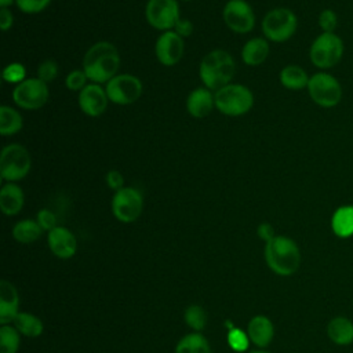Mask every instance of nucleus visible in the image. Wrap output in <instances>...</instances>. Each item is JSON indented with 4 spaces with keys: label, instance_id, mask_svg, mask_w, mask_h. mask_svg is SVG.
<instances>
[{
    "label": "nucleus",
    "instance_id": "obj_1",
    "mask_svg": "<svg viewBox=\"0 0 353 353\" xmlns=\"http://www.w3.org/2000/svg\"><path fill=\"white\" fill-rule=\"evenodd\" d=\"M120 54L110 41L92 44L83 57V70L91 83L102 84L114 77L120 69Z\"/></svg>",
    "mask_w": 353,
    "mask_h": 353
},
{
    "label": "nucleus",
    "instance_id": "obj_2",
    "mask_svg": "<svg viewBox=\"0 0 353 353\" xmlns=\"http://www.w3.org/2000/svg\"><path fill=\"white\" fill-rule=\"evenodd\" d=\"M236 72V62L226 50H212L199 65V77L204 87L216 91L229 84Z\"/></svg>",
    "mask_w": 353,
    "mask_h": 353
},
{
    "label": "nucleus",
    "instance_id": "obj_3",
    "mask_svg": "<svg viewBox=\"0 0 353 353\" xmlns=\"http://www.w3.org/2000/svg\"><path fill=\"white\" fill-rule=\"evenodd\" d=\"M301 250L298 244L287 236H274L265 245V261L279 276H291L301 266Z\"/></svg>",
    "mask_w": 353,
    "mask_h": 353
},
{
    "label": "nucleus",
    "instance_id": "obj_4",
    "mask_svg": "<svg viewBox=\"0 0 353 353\" xmlns=\"http://www.w3.org/2000/svg\"><path fill=\"white\" fill-rule=\"evenodd\" d=\"M215 109L225 116H243L254 106L252 91L243 84L229 83L214 92Z\"/></svg>",
    "mask_w": 353,
    "mask_h": 353
},
{
    "label": "nucleus",
    "instance_id": "obj_5",
    "mask_svg": "<svg viewBox=\"0 0 353 353\" xmlns=\"http://www.w3.org/2000/svg\"><path fill=\"white\" fill-rule=\"evenodd\" d=\"M345 51V44L336 33L321 32L310 44L309 59L320 70H327L336 66Z\"/></svg>",
    "mask_w": 353,
    "mask_h": 353
},
{
    "label": "nucleus",
    "instance_id": "obj_6",
    "mask_svg": "<svg viewBox=\"0 0 353 353\" xmlns=\"http://www.w3.org/2000/svg\"><path fill=\"white\" fill-rule=\"evenodd\" d=\"M261 28L265 39L274 43H284L295 34L298 18L292 10L287 7H277L263 17Z\"/></svg>",
    "mask_w": 353,
    "mask_h": 353
},
{
    "label": "nucleus",
    "instance_id": "obj_7",
    "mask_svg": "<svg viewBox=\"0 0 353 353\" xmlns=\"http://www.w3.org/2000/svg\"><path fill=\"white\" fill-rule=\"evenodd\" d=\"M306 90L310 99L324 109L335 108L342 99V85L339 80L327 72L312 74Z\"/></svg>",
    "mask_w": 353,
    "mask_h": 353
},
{
    "label": "nucleus",
    "instance_id": "obj_8",
    "mask_svg": "<svg viewBox=\"0 0 353 353\" xmlns=\"http://www.w3.org/2000/svg\"><path fill=\"white\" fill-rule=\"evenodd\" d=\"M32 167V157L28 149L19 143H10L0 153V176L7 182L23 179Z\"/></svg>",
    "mask_w": 353,
    "mask_h": 353
},
{
    "label": "nucleus",
    "instance_id": "obj_9",
    "mask_svg": "<svg viewBox=\"0 0 353 353\" xmlns=\"http://www.w3.org/2000/svg\"><path fill=\"white\" fill-rule=\"evenodd\" d=\"M105 90L110 102L116 105H131L142 95L143 85L134 74L117 73L105 84Z\"/></svg>",
    "mask_w": 353,
    "mask_h": 353
},
{
    "label": "nucleus",
    "instance_id": "obj_10",
    "mask_svg": "<svg viewBox=\"0 0 353 353\" xmlns=\"http://www.w3.org/2000/svg\"><path fill=\"white\" fill-rule=\"evenodd\" d=\"M112 212L117 221L131 223L137 221L143 210L142 193L131 186H124L112 197Z\"/></svg>",
    "mask_w": 353,
    "mask_h": 353
},
{
    "label": "nucleus",
    "instance_id": "obj_11",
    "mask_svg": "<svg viewBox=\"0 0 353 353\" xmlns=\"http://www.w3.org/2000/svg\"><path fill=\"white\" fill-rule=\"evenodd\" d=\"M50 97L47 83L37 77L25 79L12 90V101L22 109L36 110L43 108Z\"/></svg>",
    "mask_w": 353,
    "mask_h": 353
},
{
    "label": "nucleus",
    "instance_id": "obj_12",
    "mask_svg": "<svg viewBox=\"0 0 353 353\" xmlns=\"http://www.w3.org/2000/svg\"><path fill=\"white\" fill-rule=\"evenodd\" d=\"M145 17L152 28L161 32L172 30L181 18L178 0H148Z\"/></svg>",
    "mask_w": 353,
    "mask_h": 353
},
{
    "label": "nucleus",
    "instance_id": "obj_13",
    "mask_svg": "<svg viewBox=\"0 0 353 353\" xmlns=\"http://www.w3.org/2000/svg\"><path fill=\"white\" fill-rule=\"evenodd\" d=\"M226 26L234 33H248L255 26V14L245 0H229L222 11Z\"/></svg>",
    "mask_w": 353,
    "mask_h": 353
},
{
    "label": "nucleus",
    "instance_id": "obj_14",
    "mask_svg": "<svg viewBox=\"0 0 353 353\" xmlns=\"http://www.w3.org/2000/svg\"><path fill=\"white\" fill-rule=\"evenodd\" d=\"M183 39L174 30L163 32L154 44L156 58L164 66L176 65L183 55Z\"/></svg>",
    "mask_w": 353,
    "mask_h": 353
},
{
    "label": "nucleus",
    "instance_id": "obj_15",
    "mask_svg": "<svg viewBox=\"0 0 353 353\" xmlns=\"http://www.w3.org/2000/svg\"><path fill=\"white\" fill-rule=\"evenodd\" d=\"M81 112L90 117H99L108 108L109 98L106 90L97 83H88L77 97Z\"/></svg>",
    "mask_w": 353,
    "mask_h": 353
},
{
    "label": "nucleus",
    "instance_id": "obj_16",
    "mask_svg": "<svg viewBox=\"0 0 353 353\" xmlns=\"http://www.w3.org/2000/svg\"><path fill=\"white\" fill-rule=\"evenodd\" d=\"M48 247L55 256L69 259L76 254L77 240L69 229L57 226L48 232Z\"/></svg>",
    "mask_w": 353,
    "mask_h": 353
},
{
    "label": "nucleus",
    "instance_id": "obj_17",
    "mask_svg": "<svg viewBox=\"0 0 353 353\" xmlns=\"http://www.w3.org/2000/svg\"><path fill=\"white\" fill-rule=\"evenodd\" d=\"M215 108V97L207 87H197L186 98V110L194 119H204Z\"/></svg>",
    "mask_w": 353,
    "mask_h": 353
},
{
    "label": "nucleus",
    "instance_id": "obj_18",
    "mask_svg": "<svg viewBox=\"0 0 353 353\" xmlns=\"http://www.w3.org/2000/svg\"><path fill=\"white\" fill-rule=\"evenodd\" d=\"M19 306L17 288L6 280L0 281V324L7 325L14 323Z\"/></svg>",
    "mask_w": 353,
    "mask_h": 353
},
{
    "label": "nucleus",
    "instance_id": "obj_19",
    "mask_svg": "<svg viewBox=\"0 0 353 353\" xmlns=\"http://www.w3.org/2000/svg\"><path fill=\"white\" fill-rule=\"evenodd\" d=\"M328 339L336 346H349L353 343V321L346 316L332 317L325 328Z\"/></svg>",
    "mask_w": 353,
    "mask_h": 353
},
{
    "label": "nucleus",
    "instance_id": "obj_20",
    "mask_svg": "<svg viewBox=\"0 0 353 353\" xmlns=\"http://www.w3.org/2000/svg\"><path fill=\"white\" fill-rule=\"evenodd\" d=\"M25 204V196L21 186L15 182H7L0 189V210L4 215L12 216L21 212Z\"/></svg>",
    "mask_w": 353,
    "mask_h": 353
},
{
    "label": "nucleus",
    "instance_id": "obj_21",
    "mask_svg": "<svg viewBox=\"0 0 353 353\" xmlns=\"http://www.w3.org/2000/svg\"><path fill=\"white\" fill-rule=\"evenodd\" d=\"M330 226L336 237L350 239L353 236V204H343L335 208L330 219Z\"/></svg>",
    "mask_w": 353,
    "mask_h": 353
},
{
    "label": "nucleus",
    "instance_id": "obj_22",
    "mask_svg": "<svg viewBox=\"0 0 353 353\" xmlns=\"http://www.w3.org/2000/svg\"><path fill=\"white\" fill-rule=\"evenodd\" d=\"M247 334L250 336V341L254 342L259 347H266L273 336H274V327L270 319L266 316H255L248 323Z\"/></svg>",
    "mask_w": 353,
    "mask_h": 353
},
{
    "label": "nucleus",
    "instance_id": "obj_23",
    "mask_svg": "<svg viewBox=\"0 0 353 353\" xmlns=\"http://www.w3.org/2000/svg\"><path fill=\"white\" fill-rule=\"evenodd\" d=\"M269 40L265 37H252L241 48V59L248 66L263 63L269 55Z\"/></svg>",
    "mask_w": 353,
    "mask_h": 353
},
{
    "label": "nucleus",
    "instance_id": "obj_24",
    "mask_svg": "<svg viewBox=\"0 0 353 353\" xmlns=\"http://www.w3.org/2000/svg\"><path fill=\"white\" fill-rule=\"evenodd\" d=\"M279 79L284 88L298 91L307 87L310 76L299 65H287L280 70Z\"/></svg>",
    "mask_w": 353,
    "mask_h": 353
},
{
    "label": "nucleus",
    "instance_id": "obj_25",
    "mask_svg": "<svg viewBox=\"0 0 353 353\" xmlns=\"http://www.w3.org/2000/svg\"><path fill=\"white\" fill-rule=\"evenodd\" d=\"M22 125H23V120L18 110L7 105L0 106V134L1 135L4 137L14 135L22 130Z\"/></svg>",
    "mask_w": 353,
    "mask_h": 353
},
{
    "label": "nucleus",
    "instance_id": "obj_26",
    "mask_svg": "<svg viewBox=\"0 0 353 353\" xmlns=\"http://www.w3.org/2000/svg\"><path fill=\"white\" fill-rule=\"evenodd\" d=\"M43 233L41 226L37 223V221L33 219H22L17 222L12 228V236L18 243L29 244L36 241Z\"/></svg>",
    "mask_w": 353,
    "mask_h": 353
},
{
    "label": "nucleus",
    "instance_id": "obj_27",
    "mask_svg": "<svg viewBox=\"0 0 353 353\" xmlns=\"http://www.w3.org/2000/svg\"><path fill=\"white\" fill-rule=\"evenodd\" d=\"M14 327L19 331V334L29 336V338H36L43 332V323L41 320L32 314V313H25L19 312L14 320Z\"/></svg>",
    "mask_w": 353,
    "mask_h": 353
},
{
    "label": "nucleus",
    "instance_id": "obj_28",
    "mask_svg": "<svg viewBox=\"0 0 353 353\" xmlns=\"http://www.w3.org/2000/svg\"><path fill=\"white\" fill-rule=\"evenodd\" d=\"M175 353H211V349L207 339L201 334L193 332L185 335L178 342Z\"/></svg>",
    "mask_w": 353,
    "mask_h": 353
},
{
    "label": "nucleus",
    "instance_id": "obj_29",
    "mask_svg": "<svg viewBox=\"0 0 353 353\" xmlns=\"http://www.w3.org/2000/svg\"><path fill=\"white\" fill-rule=\"evenodd\" d=\"M19 347V331L7 324L0 328V353H17Z\"/></svg>",
    "mask_w": 353,
    "mask_h": 353
},
{
    "label": "nucleus",
    "instance_id": "obj_30",
    "mask_svg": "<svg viewBox=\"0 0 353 353\" xmlns=\"http://www.w3.org/2000/svg\"><path fill=\"white\" fill-rule=\"evenodd\" d=\"M185 321L194 331H201L207 323V314L199 305H192L185 310Z\"/></svg>",
    "mask_w": 353,
    "mask_h": 353
},
{
    "label": "nucleus",
    "instance_id": "obj_31",
    "mask_svg": "<svg viewBox=\"0 0 353 353\" xmlns=\"http://www.w3.org/2000/svg\"><path fill=\"white\" fill-rule=\"evenodd\" d=\"M1 77L6 83L17 85L26 79V68L19 62H11L3 69Z\"/></svg>",
    "mask_w": 353,
    "mask_h": 353
},
{
    "label": "nucleus",
    "instance_id": "obj_32",
    "mask_svg": "<svg viewBox=\"0 0 353 353\" xmlns=\"http://www.w3.org/2000/svg\"><path fill=\"white\" fill-rule=\"evenodd\" d=\"M317 23H319V28L321 29V32L335 33V29L338 26V15L334 10L324 8L317 17Z\"/></svg>",
    "mask_w": 353,
    "mask_h": 353
},
{
    "label": "nucleus",
    "instance_id": "obj_33",
    "mask_svg": "<svg viewBox=\"0 0 353 353\" xmlns=\"http://www.w3.org/2000/svg\"><path fill=\"white\" fill-rule=\"evenodd\" d=\"M228 345L236 352H244L250 345V336L240 328H232L228 332Z\"/></svg>",
    "mask_w": 353,
    "mask_h": 353
},
{
    "label": "nucleus",
    "instance_id": "obj_34",
    "mask_svg": "<svg viewBox=\"0 0 353 353\" xmlns=\"http://www.w3.org/2000/svg\"><path fill=\"white\" fill-rule=\"evenodd\" d=\"M88 77L85 74V72L83 69H73L68 73L66 79H65V85L70 90V91H81L88 83Z\"/></svg>",
    "mask_w": 353,
    "mask_h": 353
},
{
    "label": "nucleus",
    "instance_id": "obj_35",
    "mask_svg": "<svg viewBox=\"0 0 353 353\" xmlns=\"http://www.w3.org/2000/svg\"><path fill=\"white\" fill-rule=\"evenodd\" d=\"M51 0H15L19 11L25 14H37L50 6Z\"/></svg>",
    "mask_w": 353,
    "mask_h": 353
},
{
    "label": "nucleus",
    "instance_id": "obj_36",
    "mask_svg": "<svg viewBox=\"0 0 353 353\" xmlns=\"http://www.w3.org/2000/svg\"><path fill=\"white\" fill-rule=\"evenodd\" d=\"M58 76V65L52 59L43 61L37 68V79L44 83L52 81Z\"/></svg>",
    "mask_w": 353,
    "mask_h": 353
},
{
    "label": "nucleus",
    "instance_id": "obj_37",
    "mask_svg": "<svg viewBox=\"0 0 353 353\" xmlns=\"http://www.w3.org/2000/svg\"><path fill=\"white\" fill-rule=\"evenodd\" d=\"M37 223L41 226L43 230H52L54 228H57V216L55 214L48 210V208H43L37 212V218H36Z\"/></svg>",
    "mask_w": 353,
    "mask_h": 353
},
{
    "label": "nucleus",
    "instance_id": "obj_38",
    "mask_svg": "<svg viewBox=\"0 0 353 353\" xmlns=\"http://www.w3.org/2000/svg\"><path fill=\"white\" fill-rule=\"evenodd\" d=\"M105 181L109 189L117 192L121 188H124V176L121 175V172H119L117 170H110L106 172L105 175Z\"/></svg>",
    "mask_w": 353,
    "mask_h": 353
},
{
    "label": "nucleus",
    "instance_id": "obj_39",
    "mask_svg": "<svg viewBox=\"0 0 353 353\" xmlns=\"http://www.w3.org/2000/svg\"><path fill=\"white\" fill-rule=\"evenodd\" d=\"M172 30L176 32L182 39H185V37H189V36L192 34V32H193V23H192L189 19L179 18Z\"/></svg>",
    "mask_w": 353,
    "mask_h": 353
},
{
    "label": "nucleus",
    "instance_id": "obj_40",
    "mask_svg": "<svg viewBox=\"0 0 353 353\" xmlns=\"http://www.w3.org/2000/svg\"><path fill=\"white\" fill-rule=\"evenodd\" d=\"M14 23V15L10 8H0V29L7 32Z\"/></svg>",
    "mask_w": 353,
    "mask_h": 353
},
{
    "label": "nucleus",
    "instance_id": "obj_41",
    "mask_svg": "<svg viewBox=\"0 0 353 353\" xmlns=\"http://www.w3.org/2000/svg\"><path fill=\"white\" fill-rule=\"evenodd\" d=\"M256 232H258L259 239H262L265 243L270 241V240L276 236L273 226H272L270 223H268V222H262V223L258 226V230H256Z\"/></svg>",
    "mask_w": 353,
    "mask_h": 353
},
{
    "label": "nucleus",
    "instance_id": "obj_42",
    "mask_svg": "<svg viewBox=\"0 0 353 353\" xmlns=\"http://www.w3.org/2000/svg\"><path fill=\"white\" fill-rule=\"evenodd\" d=\"M15 0H0V8H8Z\"/></svg>",
    "mask_w": 353,
    "mask_h": 353
},
{
    "label": "nucleus",
    "instance_id": "obj_43",
    "mask_svg": "<svg viewBox=\"0 0 353 353\" xmlns=\"http://www.w3.org/2000/svg\"><path fill=\"white\" fill-rule=\"evenodd\" d=\"M251 353H268V352H262V350H256V352H251Z\"/></svg>",
    "mask_w": 353,
    "mask_h": 353
},
{
    "label": "nucleus",
    "instance_id": "obj_44",
    "mask_svg": "<svg viewBox=\"0 0 353 353\" xmlns=\"http://www.w3.org/2000/svg\"><path fill=\"white\" fill-rule=\"evenodd\" d=\"M178 1H190V0H178Z\"/></svg>",
    "mask_w": 353,
    "mask_h": 353
}]
</instances>
